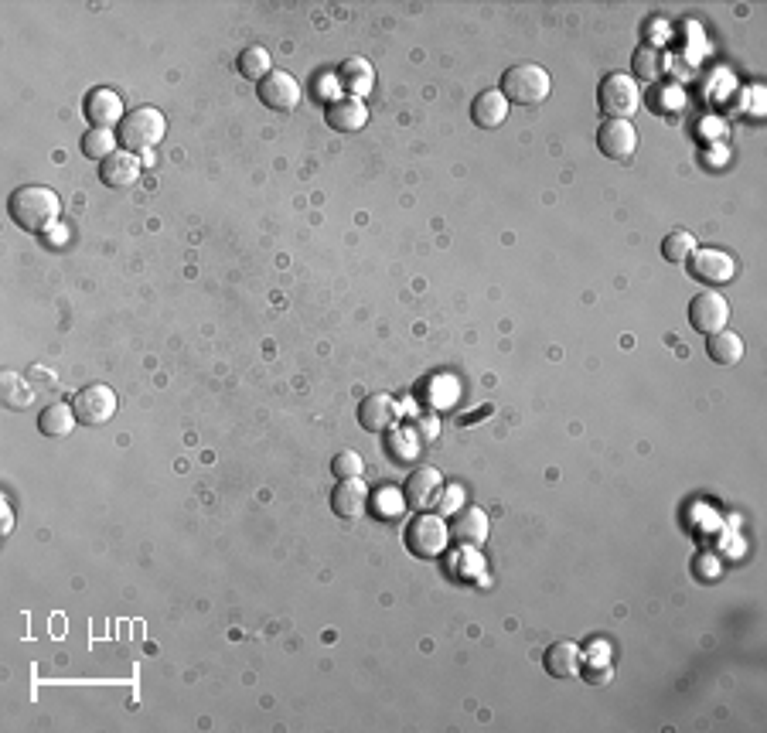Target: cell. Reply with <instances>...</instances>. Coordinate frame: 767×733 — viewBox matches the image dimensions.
<instances>
[{
	"instance_id": "6da1fadb",
	"label": "cell",
	"mask_w": 767,
	"mask_h": 733,
	"mask_svg": "<svg viewBox=\"0 0 767 733\" xmlns=\"http://www.w3.org/2000/svg\"><path fill=\"white\" fill-rule=\"evenodd\" d=\"M7 212H11L14 226L24 232H45L62 212L58 191L45 185H24L7 198Z\"/></svg>"
},
{
	"instance_id": "7a4b0ae2",
	"label": "cell",
	"mask_w": 767,
	"mask_h": 733,
	"mask_svg": "<svg viewBox=\"0 0 767 733\" xmlns=\"http://www.w3.org/2000/svg\"><path fill=\"white\" fill-rule=\"evenodd\" d=\"M549 89H553V79H549V72L543 69V65L522 62V65H512V69H505L502 89H498V93L508 99V106H512V103L539 106V103H546Z\"/></svg>"
},
{
	"instance_id": "3957f363",
	"label": "cell",
	"mask_w": 767,
	"mask_h": 733,
	"mask_svg": "<svg viewBox=\"0 0 767 733\" xmlns=\"http://www.w3.org/2000/svg\"><path fill=\"white\" fill-rule=\"evenodd\" d=\"M168 133V123H164V113L154 110V106H140L123 116V123L116 127V140H120L123 151L130 154H140V151H150L157 147Z\"/></svg>"
},
{
	"instance_id": "277c9868",
	"label": "cell",
	"mask_w": 767,
	"mask_h": 733,
	"mask_svg": "<svg viewBox=\"0 0 767 733\" xmlns=\"http://www.w3.org/2000/svg\"><path fill=\"white\" fill-rule=\"evenodd\" d=\"M597 106L607 120H631L641 106V89L638 82L624 72H611V76L600 79L597 86Z\"/></svg>"
},
{
	"instance_id": "5b68a950",
	"label": "cell",
	"mask_w": 767,
	"mask_h": 733,
	"mask_svg": "<svg viewBox=\"0 0 767 733\" xmlns=\"http://www.w3.org/2000/svg\"><path fill=\"white\" fill-rule=\"evenodd\" d=\"M403 543L416 556V560H437L450 543V529L440 515L420 512L410 526L403 529Z\"/></svg>"
},
{
	"instance_id": "8992f818",
	"label": "cell",
	"mask_w": 767,
	"mask_h": 733,
	"mask_svg": "<svg viewBox=\"0 0 767 733\" xmlns=\"http://www.w3.org/2000/svg\"><path fill=\"white\" fill-rule=\"evenodd\" d=\"M730 321V304L727 297L720 294V290H699V294L689 301V324L699 331V335H716V331H723Z\"/></svg>"
},
{
	"instance_id": "52a82bcc",
	"label": "cell",
	"mask_w": 767,
	"mask_h": 733,
	"mask_svg": "<svg viewBox=\"0 0 767 733\" xmlns=\"http://www.w3.org/2000/svg\"><path fill=\"white\" fill-rule=\"evenodd\" d=\"M256 96H260V103L266 106V110H273V113H290V110H297V103H300V96H304V89H300V82L290 76V72L273 69L270 76L256 82Z\"/></svg>"
},
{
	"instance_id": "ba28073f",
	"label": "cell",
	"mask_w": 767,
	"mask_h": 733,
	"mask_svg": "<svg viewBox=\"0 0 767 733\" xmlns=\"http://www.w3.org/2000/svg\"><path fill=\"white\" fill-rule=\"evenodd\" d=\"M72 410L79 416V423H86V427H103L116 413V393L110 386H86L75 393Z\"/></svg>"
},
{
	"instance_id": "9c48e42d",
	"label": "cell",
	"mask_w": 767,
	"mask_h": 733,
	"mask_svg": "<svg viewBox=\"0 0 767 733\" xmlns=\"http://www.w3.org/2000/svg\"><path fill=\"white\" fill-rule=\"evenodd\" d=\"M447 529H450V539H454L457 546H464V549L485 546V539H488V515H485V508H478V505L457 508V512L450 515Z\"/></svg>"
},
{
	"instance_id": "30bf717a",
	"label": "cell",
	"mask_w": 767,
	"mask_h": 733,
	"mask_svg": "<svg viewBox=\"0 0 767 733\" xmlns=\"http://www.w3.org/2000/svg\"><path fill=\"white\" fill-rule=\"evenodd\" d=\"M597 147L611 161H631L638 151V130L628 120H607L597 130Z\"/></svg>"
},
{
	"instance_id": "8fae6325",
	"label": "cell",
	"mask_w": 767,
	"mask_h": 733,
	"mask_svg": "<svg viewBox=\"0 0 767 733\" xmlns=\"http://www.w3.org/2000/svg\"><path fill=\"white\" fill-rule=\"evenodd\" d=\"M82 113H86V120L93 123L96 130H113V123L120 127L123 116H127L123 113V99L106 86L86 93V99H82Z\"/></svg>"
},
{
	"instance_id": "7c38bea8",
	"label": "cell",
	"mask_w": 767,
	"mask_h": 733,
	"mask_svg": "<svg viewBox=\"0 0 767 733\" xmlns=\"http://www.w3.org/2000/svg\"><path fill=\"white\" fill-rule=\"evenodd\" d=\"M689 273H693L699 283H706V287H720V283H727L733 277V260L723 249H696V253L689 256Z\"/></svg>"
},
{
	"instance_id": "4fadbf2b",
	"label": "cell",
	"mask_w": 767,
	"mask_h": 733,
	"mask_svg": "<svg viewBox=\"0 0 767 733\" xmlns=\"http://www.w3.org/2000/svg\"><path fill=\"white\" fill-rule=\"evenodd\" d=\"M396 420H399V406L393 396L375 393L358 403V423L369 433H389L396 427Z\"/></svg>"
},
{
	"instance_id": "5bb4252c",
	"label": "cell",
	"mask_w": 767,
	"mask_h": 733,
	"mask_svg": "<svg viewBox=\"0 0 767 733\" xmlns=\"http://www.w3.org/2000/svg\"><path fill=\"white\" fill-rule=\"evenodd\" d=\"M440 488H444V474L437 468H420V471H413L410 481H406L403 498H406V505L416 508V512H427V508L437 505Z\"/></svg>"
},
{
	"instance_id": "9a60e30c",
	"label": "cell",
	"mask_w": 767,
	"mask_h": 733,
	"mask_svg": "<svg viewBox=\"0 0 767 733\" xmlns=\"http://www.w3.org/2000/svg\"><path fill=\"white\" fill-rule=\"evenodd\" d=\"M324 120H328L331 130H338V133H355L369 123V106L355 96H338L324 106Z\"/></svg>"
},
{
	"instance_id": "2e32d148",
	"label": "cell",
	"mask_w": 767,
	"mask_h": 733,
	"mask_svg": "<svg viewBox=\"0 0 767 733\" xmlns=\"http://www.w3.org/2000/svg\"><path fill=\"white\" fill-rule=\"evenodd\" d=\"M99 181L106 188H130L140 181V157L130 151H116L99 164Z\"/></svg>"
},
{
	"instance_id": "e0dca14e",
	"label": "cell",
	"mask_w": 767,
	"mask_h": 733,
	"mask_svg": "<svg viewBox=\"0 0 767 733\" xmlns=\"http://www.w3.org/2000/svg\"><path fill=\"white\" fill-rule=\"evenodd\" d=\"M331 508H335L338 519H358V515L369 508V491H365L362 478L338 481V485L331 488Z\"/></svg>"
},
{
	"instance_id": "ac0fdd59",
	"label": "cell",
	"mask_w": 767,
	"mask_h": 733,
	"mask_svg": "<svg viewBox=\"0 0 767 733\" xmlns=\"http://www.w3.org/2000/svg\"><path fill=\"white\" fill-rule=\"evenodd\" d=\"M471 120L481 130H498L508 120V99L498 89H485V93L474 96L471 103Z\"/></svg>"
},
{
	"instance_id": "d6986e66",
	"label": "cell",
	"mask_w": 767,
	"mask_h": 733,
	"mask_svg": "<svg viewBox=\"0 0 767 733\" xmlns=\"http://www.w3.org/2000/svg\"><path fill=\"white\" fill-rule=\"evenodd\" d=\"M543 665H546V672L553 679H573L580 672V665H583V655H580V648L573 645V641H556V645L546 648Z\"/></svg>"
},
{
	"instance_id": "ffe728a7",
	"label": "cell",
	"mask_w": 767,
	"mask_h": 733,
	"mask_svg": "<svg viewBox=\"0 0 767 733\" xmlns=\"http://www.w3.org/2000/svg\"><path fill=\"white\" fill-rule=\"evenodd\" d=\"M338 82L348 89V96L362 99L372 89L375 72H372V65L365 62V58H345V62H341V69H338Z\"/></svg>"
},
{
	"instance_id": "44dd1931",
	"label": "cell",
	"mask_w": 767,
	"mask_h": 733,
	"mask_svg": "<svg viewBox=\"0 0 767 733\" xmlns=\"http://www.w3.org/2000/svg\"><path fill=\"white\" fill-rule=\"evenodd\" d=\"M665 65H669V58L658 45H638L635 55H631V72L641 82H658L665 76Z\"/></svg>"
},
{
	"instance_id": "7402d4cb",
	"label": "cell",
	"mask_w": 767,
	"mask_h": 733,
	"mask_svg": "<svg viewBox=\"0 0 767 733\" xmlns=\"http://www.w3.org/2000/svg\"><path fill=\"white\" fill-rule=\"evenodd\" d=\"M706 355H710V362L730 369V365H737L740 358H744V341H740V335H733V331L723 328L706 341Z\"/></svg>"
},
{
	"instance_id": "603a6c76",
	"label": "cell",
	"mask_w": 767,
	"mask_h": 733,
	"mask_svg": "<svg viewBox=\"0 0 767 733\" xmlns=\"http://www.w3.org/2000/svg\"><path fill=\"white\" fill-rule=\"evenodd\" d=\"M75 423H79V416H75L72 406H65V403H52L38 413V430L45 433V437H69L75 430Z\"/></svg>"
},
{
	"instance_id": "cb8c5ba5",
	"label": "cell",
	"mask_w": 767,
	"mask_h": 733,
	"mask_svg": "<svg viewBox=\"0 0 767 733\" xmlns=\"http://www.w3.org/2000/svg\"><path fill=\"white\" fill-rule=\"evenodd\" d=\"M236 69H239V76H243V79L260 82V79H266V76L273 72L270 52H266V48H260V45H249V48H243V52H239Z\"/></svg>"
},
{
	"instance_id": "d4e9b609",
	"label": "cell",
	"mask_w": 767,
	"mask_h": 733,
	"mask_svg": "<svg viewBox=\"0 0 767 733\" xmlns=\"http://www.w3.org/2000/svg\"><path fill=\"white\" fill-rule=\"evenodd\" d=\"M696 253V239H693V232H686V229H675V232H669V236L662 239V256L669 260L672 266H682V263H689V256Z\"/></svg>"
},
{
	"instance_id": "484cf974",
	"label": "cell",
	"mask_w": 767,
	"mask_h": 733,
	"mask_svg": "<svg viewBox=\"0 0 767 733\" xmlns=\"http://www.w3.org/2000/svg\"><path fill=\"white\" fill-rule=\"evenodd\" d=\"M116 147H120V140H116L113 130H96V127H89L86 137H82V154L93 157V161H99V164H103L110 154H116Z\"/></svg>"
},
{
	"instance_id": "4316f807",
	"label": "cell",
	"mask_w": 767,
	"mask_h": 733,
	"mask_svg": "<svg viewBox=\"0 0 767 733\" xmlns=\"http://www.w3.org/2000/svg\"><path fill=\"white\" fill-rule=\"evenodd\" d=\"M31 399H35L31 386H24V379L14 376V372H4V403L11 406V410H24Z\"/></svg>"
},
{
	"instance_id": "83f0119b",
	"label": "cell",
	"mask_w": 767,
	"mask_h": 733,
	"mask_svg": "<svg viewBox=\"0 0 767 733\" xmlns=\"http://www.w3.org/2000/svg\"><path fill=\"white\" fill-rule=\"evenodd\" d=\"M362 471H365V461L358 457V451H341L335 454V461H331V474H335L338 481L362 478Z\"/></svg>"
},
{
	"instance_id": "f1b7e54d",
	"label": "cell",
	"mask_w": 767,
	"mask_h": 733,
	"mask_svg": "<svg viewBox=\"0 0 767 733\" xmlns=\"http://www.w3.org/2000/svg\"><path fill=\"white\" fill-rule=\"evenodd\" d=\"M403 508H406V498L399 495V491H379V495H375V515H379V519L386 522L396 519Z\"/></svg>"
},
{
	"instance_id": "f546056e",
	"label": "cell",
	"mask_w": 767,
	"mask_h": 733,
	"mask_svg": "<svg viewBox=\"0 0 767 733\" xmlns=\"http://www.w3.org/2000/svg\"><path fill=\"white\" fill-rule=\"evenodd\" d=\"M389 433H393V430H389ZM389 440H393V451H396L399 461H413V457L420 454V451H416V447H420V440H416L413 430H399Z\"/></svg>"
},
{
	"instance_id": "4dcf8cb0",
	"label": "cell",
	"mask_w": 767,
	"mask_h": 733,
	"mask_svg": "<svg viewBox=\"0 0 767 733\" xmlns=\"http://www.w3.org/2000/svg\"><path fill=\"white\" fill-rule=\"evenodd\" d=\"M580 676H583V682H590V686H607V682L614 679V669L611 665H600V662H594V665H580Z\"/></svg>"
},
{
	"instance_id": "1f68e13d",
	"label": "cell",
	"mask_w": 767,
	"mask_h": 733,
	"mask_svg": "<svg viewBox=\"0 0 767 733\" xmlns=\"http://www.w3.org/2000/svg\"><path fill=\"white\" fill-rule=\"evenodd\" d=\"M457 498H461V488H447V495H444V488H440L437 508L440 512H457Z\"/></svg>"
},
{
	"instance_id": "d6a6232c",
	"label": "cell",
	"mask_w": 767,
	"mask_h": 733,
	"mask_svg": "<svg viewBox=\"0 0 767 733\" xmlns=\"http://www.w3.org/2000/svg\"><path fill=\"white\" fill-rule=\"evenodd\" d=\"M11 532V508H7V502H4V536Z\"/></svg>"
}]
</instances>
